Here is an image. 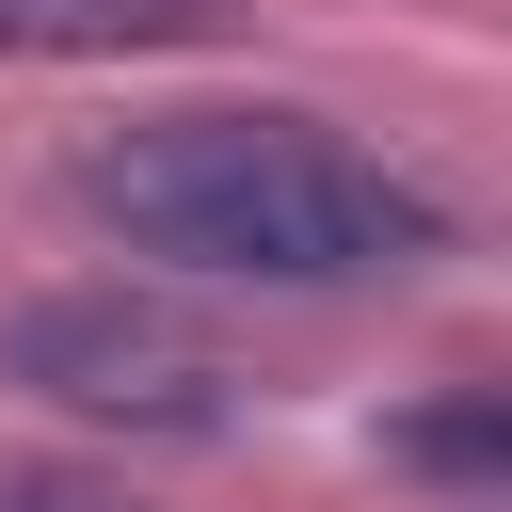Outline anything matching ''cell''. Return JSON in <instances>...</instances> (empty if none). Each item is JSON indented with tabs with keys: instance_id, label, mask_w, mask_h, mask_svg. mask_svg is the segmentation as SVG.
Wrapping results in <instances>:
<instances>
[{
	"instance_id": "obj_1",
	"label": "cell",
	"mask_w": 512,
	"mask_h": 512,
	"mask_svg": "<svg viewBox=\"0 0 512 512\" xmlns=\"http://www.w3.org/2000/svg\"><path fill=\"white\" fill-rule=\"evenodd\" d=\"M64 192L128 256L224 288H400L448 256V192L320 112H128L64 160Z\"/></svg>"
},
{
	"instance_id": "obj_2",
	"label": "cell",
	"mask_w": 512,
	"mask_h": 512,
	"mask_svg": "<svg viewBox=\"0 0 512 512\" xmlns=\"http://www.w3.org/2000/svg\"><path fill=\"white\" fill-rule=\"evenodd\" d=\"M0 384H32L80 432H224L240 416V368L176 304H144V288H48V304H16L0 320Z\"/></svg>"
},
{
	"instance_id": "obj_3",
	"label": "cell",
	"mask_w": 512,
	"mask_h": 512,
	"mask_svg": "<svg viewBox=\"0 0 512 512\" xmlns=\"http://www.w3.org/2000/svg\"><path fill=\"white\" fill-rule=\"evenodd\" d=\"M240 0H0V64H160V48H224Z\"/></svg>"
},
{
	"instance_id": "obj_4",
	"label": "cell",
	"mask_w": 512,
	"mask_h": 512,
	"mask_svg": "<svg viewBox=\"0 0 512 512\" xmlns=\"http://www.w3.org/2000/svg\"><path fill=\"white\" fill-rule=\"evenodd\" d=\"M384 464H416V480H448V496H496V480H512V416H496V384H448L432 416H400Z\"/></svg>"
},
{
	"instance_id": "obj_5",
	"label": "cell",
	"mask_w": 512,
	"mask_h": 512,
	"mask_svg": "<svg viewBox=\"0 0 512 512\" xmlns=\"http://www.w3.org/2000/svg\"><path fill=\"white\" fill-rule=\"evenodd\" d=\"M0 512H144V496L96 464H0Z\"/></svg>"
}]
</instances>
